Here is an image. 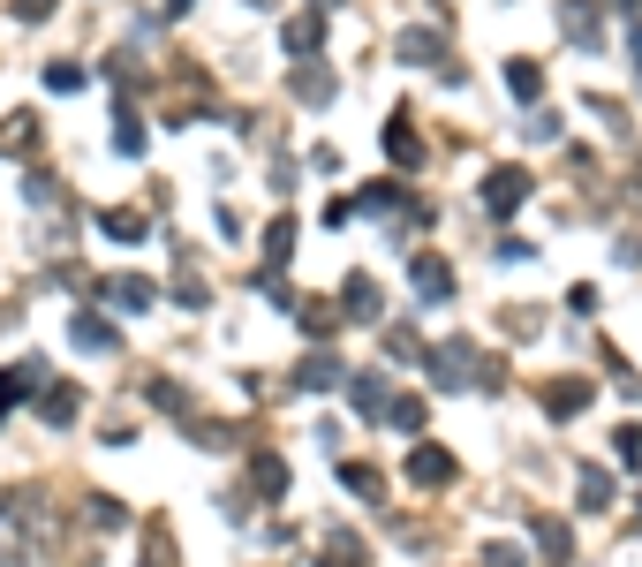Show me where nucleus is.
I'll use <instances>...</instances> for the list:
<instances>
[{
    "label": "nucleus",
    "instance_id": "f257e3e1",
    "mask_svg": "<svg viewBox=\"0 0 642 567\" xmlns=\"http://www.w3.org/2000/svg\"><path fill=\"white\" fill-rule=\"evenodd\" d=\"M469 371H484V356H476L469 341H439V348H431V386L461 394V386H469Z\"/></svg>",
    "mask_w": 642,
    "mask_h": 567
},
{
    "label": "nucleus",
    "instance_id": "f03ea898",
    "mask_svg": "<svg viewBox=\"0 0 642 567\" xmlns=\"http://www.w3.org/2000/svg\"><path fill=\"white\" fill-rule=\"evenodd\" d=\"M522 197H529V167H491L484 174V205L507 220V212H522Z\"/></svg>",
    "mask_w": 642,
    "mask_h": 567
},
{
    "label": "nucleus",
    "instance_id": "7ed1b4c3",
    "mask_svg": "<svg viewBox=\"0 0 642 567\" xmlns=\"http://www.w3.org/2000/svg\"><path fill=\"white\" fill-rule=\"evenodd\" d=\"M408 484H423V492L454 484V454L446 447H408Z\"/></svg>",
    "mask_w": 642,
    "mask_h": 567
},
{
    "label": "nucleus",
    "instance_id": "20e7f679",
    "mask_svg": "<svg viewBox=\"0 0 642 567\" xmlns=\"http://www.w3.org/2000/svg\"><path fill=\"white\" fill-rule=\"evenodd\" d=\"M340 310H348V318H363V326H378V318H386V295H378V280L355 273L348 288H340Z\"/></svg>",
    "mask_w": 642,
    "mask_h": 567
},
{
    "label": "nucleus",
    "instance_id": "39448f33",
    "mask_svg": "<svg viewBox=\"0 0 642 567\" xmlns=\"http://www.w3.org/2000/svg\"><path fill=\"white\" fill-rule=\"evenodd\" d=\"M408 280H416L423 303H446V295H454V273H446V258H408Z\"/></svg>",
    "mask_w": 642,
    "mask_h": 567
},
{
    "label": "nucleus",
    "instance_id": "423d86ee",
    "mask_svg": "<svg viewBox=\"0 0 642 567\" xmlns=\"http://www.w3.org/2000/svg\"><path fill=\"white\" fill-rule=\"evenodd\" d=\"M386 159H393V167H423V137H416V121H408V114L386 121Z\"/></svg>",
    "mask_w": 642,
    "mask_h": 567
},
{
    "label": "nucleus",
    "instance_id": "0eeeda50",
    "mask_svg": "<svg viewBox=\"0 0 642 567\" xmlns=\"http://www.w3.org/2000/svg\"><path fill=\"white\" fill-rule=\"evenodd\" d=\"M68 341H76V348H91V356H99V348H114V341H121V333H114V326H106L99 310H76V318H68Z\"/></svg>",
    "mask_w": 642,
    "mask_h": 567
},
{
    "label": "nucleus",
    "instance_id": "6e6552de",
    "mask_svg": "<svg viewBox=\"0 0 642 567\" xmlns=\"http://www.w3.org/2000/svg\"><path fill=\"white\" fill-rule=\"evenodd\" d=\"M348 401H355V416H386V409H393V401H386V371L348 378Z\"/></svg>",
    "mask_w": 642,
    "mask_h": 567
},
{
    "label": "nucleus",
    "instance_id": "1a4fd4ad",
    "mask_svg": "<svg viewBox=\"0 0 642 567\" xmlns=\"http://www.w3.org/2000/svg\"><path fill=\"white\" fill-rule=\"evenodd\" d=\"M295 386H303V394H333V386H348V371H340V363L318 348V356H310L303 371H295Z\"/></svg>",
    "mask_w": 642,
    "mask_h": 567
},
{
    "label": "nucleus",
    "instance_id": "9d476101",
    "mask_svg": "<svg viewBox=\"0 0 642 567\" xmlns=\"http://www.w3.org/2000/svg\"><path fill=\"white\" fill-rule=\"evenodd\" d=\"M401 61H416V69H431V61H446V31H401Z\"/></svg>",
    "mask_w": 642,
    "mask_h": 567
},
{
    "label": "nucleus",
    "instance_id": "9b49d317",
    "mask_svg": "<svg viewBox=\"0 0 642 567\" xmlns=\"http://www.w3.org/2000/svg\"><path fill=\"white\" fill-rule=\"evenodd\" d=\"M529 537H537V552H544L552 567H567V552H575V545H567V522H552V515H529Z\"/></svg>",
    "mask_w": 642,
    "mask_h": 567
},
{
    "label": "nucleus",
    "instance_id": "f8f14e48",
    "mask_svg": "<svg viewBox=\"0 0 642 567\" xmlns=\"http://www.w3.org/2000/svg\"><path fill=\"white\" fill-rule=\"evenodd\" d=\"M582 401H590V386H582V378H552V386H544V416H559V424H567Z\"/></svg>",
    "mask_w": 642,
    "mask_h": 567
},
{
    "label": "nucleus",
    "instance_id": "ddd939ff",
    "mask_svg": "<svg viewBox=\"0 0 642 567\" xmlns=\"http://www.w3.org/2000/svg\"><path fill=\"white\" fill-rule=\"evenodd\" d=\"M559 31L575 38V46H597V0H567V8H559Z\"/></svg>",
    "mask_w": 642,
    "mask_h": 567
},
{
    "label": "nucleus",
    "instance_id": "4468645a",
    "mask_svg": "<svg viewBox=\"0 0 642 567\" xmlns=\"http://www.w3.org/2000/svg\"><path fill=\"white\" fill-rule=\"evenodd\" d=\"M114 152H121V159L144 152V121H136V106H129V99H114Z\"/></svg>",
    "mask_w": 642,
    "mask_h": 567
},
{
    "label": "nucleus",
    "instance_id": "2eb2a0df",
    "mask_svg": "<svg viewBox=\"0 0 642 567\" xmlns=\"http://www.w3.org/2000/svg\"><path fill=\"white\" fill-rule=\"evenodd\" d=\"M280 46H288V53H303V61H310V53L325 46V16H295L288 31H280Z\"/></svg>",
    "mask_w": 642,
    "mask_h": 567
},
{
    "label": "nucleus",
    "instance_id": "dca6fc26",
    "mask_svg": "<svg viewBox=\"0 0 642 567\" xmlns=\"http://www.w3.org/2000/svg\"><path fill=\"white\" fill-rule=\"evenodd\" d=\"M38 409H46V424H76V409H84V394H76L68 378H53V394H38Z\"/></svg>",
    "mask_w": 642,
    "mask_h": 567
},
{
    "label": "nucleus",
    "instance_id": "f3484780",
    "mask_svg": "<svg viewBox=\"0 0 642 567\" xmlns=\"http://www.w3.org/2000/svg\"><path fill=\"white\" fill-rule=\"evenodd\" d=\"M507 91H514L522 106H537V99H544V69H537V61H507Z\"/></svg>",
    "mask_w": 642,
    "mask_h": 567
},
{
    "label": "nucleus",
    "instance_id": "a211bd4d",
    "mask_svg": "<svg viewBox=\"0 0 642 567\" xmlns=\"http://www.w3.org/2000/svg\"><path fill=\"white\" fill-rule=\"evenodd\" d=\"M401 205V182H363L355 189V212H393Z\"/></svg>",
    "mask_w": 642,
    "mask_h": 567
},
{
    "label": "nucleus",
    "instance_id": "6ab92c4d",
    "mask_svg": "<svg viewBox=\"0 0 642 567\" xmlns=\"http://www.w3.org/2000/svg\"><path fill=\"white\" fill-rule=\"evenodd\" d=\"M250 484H257V492H288V462H280V454H257V462H250Z\"/></svg>",
    "mask_w": 642,
    "mask_h": 567
},
{
    "label": "nucleus",
    "instance_id": "aec40b11",
    "mask_svg": "<svg viewBox=\"0 0 642 567\" xmlns=\"http://www.w3.org/2000/svg\"><path fill=\"white\" fill-rule=\"evenodd\" d=\"M99 235H114V242H144V212H99Z\"/></svg>",
    "mask_w": 642,
    "mask_h": 567
},
{
    "label": "nucleus",
    "instance_id": "412c9836",
    "mask_svg": "<svg viewBox=\"0 0 642 567\" xmlns=\"http://www.w3.org/2000/svg\"><path fill=\"white\" fill-rule=\"evenodd\" d=\"M295 99H303V106H325V99H333V76H325V69H295Z\"/></svg>",
    "mask_w": 642,
    "mask_h": 567
},
{
    "label": "nucleus",
    "instance_id": "4be33fe9",
    "mask_svg": "<svg viewBox=\"0 0 642 567\" xmlns=\"http://www.w3.org/2000/svg\"><path fill=\"white\" fill-rule=\"evenodd\" d=\"M605 499H612V477H605V469H582V507H590V515H597Z\"/></svg>",
    "mask_w": 642,
    "mask_h": 567
},
{
    "label": "nucleus",
    "instance_id": "5701e85b",
    "mask_svg": "<svg viewBox=\"0 0 642 567\" xmlns=\"http://www.w3.org/2000/svg\"><path fill=\"white\" fill-rule=\"evenodd\" d=\"M106 295H114L121 310H152V288H144V280H114Z\"/></svg>",
    "mask_w": 642,
    "mask_h": 567
},
{
    "label": "nucleus",
    "instance_id": "b1692460",
    "mask_svg": "<svg viewBox=\"0 0 642 567\" xmlns=\"http://www.w3.org/2000/svg\"><path fill=\"white\" fill-rule=\"evenodd\" d=\"M46 91H61V99H68V91H84V69H76V61H53V69H46Z\"/></svg>",
    "mask_w": 642,
    "mask_h": 567
},
{
    "label": "nucleus",
    "instance_id": "393cba45",
    "mask_svg": "<svg viewBox=\"0 0 642 567\" xmlns=\"http://www.w3.org/2000/svg\"><path fill=\"white\" fill-rule=\"evenodd\" d=\"M340 484L363 492V499H378V469H363V462H340Z\"/></svg>",
    "mask_w": 642,
    "mask_h": 567
},
{
    "label": "nucleus",
    "instance_id": "a878e982",
    "mask_svg": "<svg viewBox=\"0 0 642 567\" xmlns=\"http://www.w3.org/2000/svg\"><path fill=\"white\" fill-rule=\"evenodd\" d=\"M91 522H99V530H129V507H121V499H91Z\"/></svg>",
    "mask_w": 642,
    "mask_h": 567
},
{
    "label": "nucleus",
    "instance_id": "bb28decb",
    "mask_svg": "<svg viewBox=\"0 0 642 567\" xmlns=\"http://www.w3.org/2000/svg\"><path fill=\"white\" fill-rule=\"evenodd\" d=\"M295 310H303V333H310V341H325V333H333V310H325V303H295Z\"/></svg>",
    "mask_w": 642,
    "mask_h": 567
},
{
    "label": "nucleus",
    "instance_id": "cd10ccee",
    "mask_svg": "<svg viewBox=\"0 0 642 567\" xmlns=\"http://www.w3.org/2000/svg\"><path fill=\"white\" fill-rule=\"evenodd\" d=\"M152 409H174V416H189V394H182V386H167V378H152Z\"/></svg>",
    "mask_w": 642,
    "mask_h": 567
},
{
    "label": "nucleus",
    "instance_id": "c85d7f7f",
    "mask_svg": "<svg viewBox=\"0 0 642 567\" xmlns=\"http://www.w3.org/2000/svg\"><path fill=\"white\" fill-rule=\"evenodd\" d=\"M265 250H272V258H288V250H295V220H272L265 227Z\"/></svg>",
    "mask_w": 642,
    "mask_h": 567
},
{
    "label": "nucleus",
    "instance_id": "c756f323",
    "mask_svg": "<svg viewBox=\"0 0 642 567\" xmlns=\"http://www.w3.org/2000/svg\"><path fill=\"white\" fill-rule=\"evenodd\" d=\"M363 560H371V552L355 545V537H340V545H333V552H325V567H363Z\"/></svg>",
    "mask_w": 642,
    "mask_h": 567
},
{
    "label": "nucleus",
    "instance_id": "7c9ffc66",
    "mask_svg": "<svg viewBox=\"0 0 642 567\" xmlns=\"http://www.w3.org/2000/svg\"><path fill=\"white\" fill-rule=\"evenodd\" d=\"M386 416H393V424H401V431H423V401H408V394H401V401H393V409H386Z\"/></svg>",
    "mask_w": 642,
    "mask_h": 567
},
{
    "label": "nucleus",
    "instance_id": "2f4dec72",
    "mask_svg": "<svg viewBox=\"0 0 642 567\" xmlns=\"http://www.w3.org/2000/svg\"><path fill=\"white\" fill-rule=\"evenodd\" d=\"M16 16H23V23H46V16H53V0H16Z\"/></svg>",
    "mask_w": 642,
    "mask_h": 567
},
{
    "label": "nucleus",
    "instance_id": "473e14b6",
    "mask_svg": "<svg viewBox=\"0 0 642 567\" xmlns=\"http://www.w3.org/2000/svg\"><path fill=\"white\" fill-rule=\"evenodd\" d=\"M484 567H522V552H514V545H491V552H484Z\"/></svg>",
    "mask_w": 642,
    "mask_h": 567
},
{
    "label": "nucleus",
    "instance_id": "72a5a7b5",
    "mask_svg": "<svg viewBox=\"0 0 642 567\" xmlns=\"http://www.w3.org/2000/svg\"><path fill=\"white\" fill-rule=\"evenodd\" d=\"M627 61H635V76H642V23L627 31Z\"/></svg>",
    "mask_w": 642,
    "mask_h": 567
},
{
    "label": "nucleus",
    "instance_id": "f704fd0d",
    "mask_svg": "<svg viewBox=\"0 0 642 567\" xmlns=\"http://www.w3.org/2000/svg\"><path fill=\"white\" fill-rule=\"evenodd\" d=\"M144 567H174V552H167V545H152V552H144Z\"/></svg>",
    "mask_w": 642,
    "mask_h": 567
},
{
    "label": "nucleus",
    "instance_id": "c9c22d12",
    "mask_svg": "<svg viewBox=\"0 0 642 567\" xmlns=\"http://www.w3.org/2000/svg\"><path fill=\"white\" fill-rule=\"evenodd\" d=\"M167 8H174V16H182V8H189V0H167Z\"/></svg>",
    "mask_w": 642,
    "mask_h": 567
},
{
    "label": "nucleus",
    "instance_id": "e433bc0d",
    "mask_svg": "<svg viewBox=\"0 0 642 567\" xmlns=\"http://www.w3.org/2000/svg\"><path fill=\"white\" fill-rule=\"evenodd\" d=\"M635 522H642V507H635Z\"/></svg>",
    "mask_w": 642,
    "mask_h": 567
},
{
    "label": "nucleus",
    "instance_id": "4c0bfd02",
    "mask_svg": "<svg viewBox=\"0 0 642 567\" xmlns=\"http://www.w3.org/2000/svg\"><path fill=\"white\" fill-rule=\"evenodd\" d=\"M318 8H325V0H318Z\"/></svg>",
    "mask_w": 642,
    "mask_h": 567
}]
</instances>
